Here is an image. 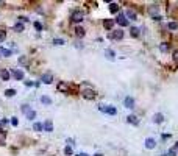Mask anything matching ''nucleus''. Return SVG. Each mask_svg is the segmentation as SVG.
Instances as JSON below:
<instances>
[{"label":"nucleus","mask_w":178,"mask_h":156,"mask_svg":"<svg viewBox=\"0 0 178 156\" xmlns=\"http://www.w3.org/2000/svg\"><path fill=\"white\" fill-rule=\"evenodd\" d=\"M83 19H84V14L80 9H77V11H74L70 14V21L74 22V24H80V22H83Z\"/></svg>","instance_id":"obj_1"},{"label":"nucleus","mask_w":178,"mask_h":156,"mask_svg":"<svg viewBox=\"0 0 178 156\" xmlns=\"http://www.w3.org/2000/svg\"><path fill=\"white\" fill-rule=\"evenodd\" d=\"M81 95H83V98H86V100H94V98L97 97L94 89H83V91H81Z\"/></svg>","instance_id":"obj_2"},{"label":"nucleus","mask_w":178,"mask_h":156,"mask_svg":"<svg viewBox=\"0 0 178 156\" xmlns=\"http://www.w3.org/2000/svg\"><path fill=\"white\" fill-rule=\"evenodd\" d=\"M58 92H62V94H67V92H70V86L67 84L66 81H59L58 86H56Z\"/></svg>","instance_id":"obj_3"},{"label":"nucleus","mask_w":178,"mask_h":156,"mask_svg":"<svg viewBox=\"0 0 178 156\" xmlns=\"http://www.w3.org/2000/svg\"><path fill=\"white\" fill-rule=\"evenodd\" d=\"M98 109H100L102 112H106V114H111V116H114V114L117 112L114 106H105V105H100V106H98Z\"/></svg>","instance_id":"obj_4"},{"label":"nucleus","mask_w":178,"mask_h":156,"mask_svg":"<svg viewBox=\"0 0 178 156\" xmlns=\"http://www.w3.org/2000/svg\"><path fill=\"white\" fill-rule=\"evenodd\" d=\"M116 22H117V24L120 25V27H128V19H127V16H125V14H122V13L117 16Z\"/></svg>","instance_id":"obj_5"},{"label":"nucleus","mask_w":178,"mask_h":156,"mask_svg":"<svg viewBox=\"0 0 178 156\" xmlns=\"http://www.w3.org/2000/svg\"><path fill=\"white\" fill-rule=\"evenodd\" d=\"M148 14L151 16V17H158L159 16V6H156V5H151L150 8H148Z\"/></svg>","instance_id":"obj_6"},{"label":"nucleus","mask_w":178,"mask_h":156,"mask_svg":"<svg viewBox=\"0 0 178 156\" xmlns=\"http://www.w3.org/2000/svg\"><path fill=\"white\" fill-rule=\"evenodd\" d=\"M42 127H44V131H47V133L53 131V123H52V120H45L44 123H42Z\"/></svg>","instance_id":"obj_7"},{"label":"nucleus","mask_w":178,"mask_h":156,"mask_svg":"<svg viewBox=\"0 0 178 156\" xmlns=\"http://www.w3.org/2000/svg\"><path fill=\"white\" fill-rule=\"evenodd\" d=\"M0 78H2L3 81H8V80L11 78V74H9L6 69H2V70H0Z\"/></svg>","instance_id":"obj_8"},{"label":"nucleus","mask_w":178,"mask_h":156,"mask_svg":"<svg viewBox=\"0 0 178 156\" xmlns=\"http://www.w3.org/2000/svg\"><path fill=\"white\" fill-rule=\"evenodd\" d=\"M110 38H111V39H117V41H119V39L124 38V31H120V30H117V31H113V33L110 35Z\"/></svg>","instance_id":"obj_9"},{"label":"nucleus","mask_w":178,"mask_h":156,"mask_svg":"<svg viewBox=\"0 0 178 156\" xmlns=\"http://www.w3.org/2000/svg\"><path fill=\"white\" fill-rule=\"evenodd\" d=\"M41 81L45 83V84H50V83L53 81V77H52V74H44L42 78H41Z\"/></svg>","instance_id":"obj_10"},{"label":"nucleus","mask_w":178,"mask_h":156,"mask_svg":"<svg viewBox=\"0 0 178 156\" xmlns=\"http://www.w3.org/2000/svg\"><path fill=\"white\" fill-rule=\"evenodd\" d=\"M125 108H128V109L134 108V100H133V97H127V98H125Z\"/></svg>","instance_id":"obj_11"},{"label":"nucleus","mask_w":178,"mask_h":156,"mask_svg":"<svg viewBox=\"0 0 178 156\" xmlns=\"http://www.w3.org/2000/svg\"><path fill=\"white\" fill-rule=\"evenodd\" d=\"M127 122H128V123H131V125H139V119H137L136 116H128Z\"/></svg>","instance_id":"obj_12"},{"label":"nucleus","mask_w":178,"mask_h":156,"mask_svg":"<svg viewBox=\"0 0 178 156\" xmlns=\"http://www.w3.org/2000/svg\"><path fill=\"white\" fill-rule=\"evenodd\" d=\"M155 145H156V142H155V139H151V137H148V139H145V147L147 148H155Z\"/></svg>","instance_id":"obj_13"},{"label":"nucleus","mask_w":178,"mask_h":156,"mask_svg":"<svg viewBox=\"0 0 178 156\" xmlns=\"http://www.w3.org/2000/svg\"><path fill=\"white\" fill-rule=\"evenodd\" d=\"M13 77H14L16 80H22L24 78V72L19 70V69H16V70H13Z\"/></svg>","instance_id":"obj_14"},{"label":"nucleus","mask_w":178,"mask_h":156,"mask_svg":"<svg viewBox=\"0 0 178 156\" xmlns=\"http://www.w3.org/2000/svg\"><path fill=\"white\" fill-rule=\"evenodd\" d=\"M114 22H116V21H113V19H106V21H103V27L106 30H110V28H113Z\"/></svg>","instance_id":"obj_15"},{"label":"nucleus","mask_w":178,"mask_h":156,"mask_svg":"<svg viewBox=\"0 0 178 156\" xmlns=\"http://www.w3.org/2000/svg\"><path fill=\"white\" fill-rule=\"evenodd\" d=\"M105 56H106L110 61H113V59H114V52L110 50V48H106V50H105Z\"/></svg>","instance_id":"obj_16"},{"label":"nucleus","mask_w":178,"mask_h":156,"mask_svg":"<svg viewBox=\"0 0 178 156\" xmlns=\"http://www.w3.org/2000/svg\"><path fill=\"white\" fill-rule=\"evenodd\" d=\"M119 9H120V6H119L117 3H110V11L111 13H119Z\"/></svg>","instance_id":"obj_17"},{"label":"nucleus","mask_w":178,"mask_h":156,"mask_svg":"<svg viewBox=\"0 0 178 156\" xmlns=\"http://www.w3.org/2000/svg\"><path fill=\"white\" fill-rule=\"evenodd\" d=\"M75 35H77L78 38H83V36H84V28H81V27H77V28H75Z\"/></svg>","instance_id":"obj_18"},{"label":"nucleus","mask_w":178,"mask_h":156,"mask_svg":"<svg viewBox=\"0 0 178 156\" xmlns=\"http://www.w3.org/2000/svg\"><path fill=\"white\" fill-rule=\"evenodd\" d=\"M163 120H164V116H163V114H155V117H153V122H155V123H161Z\"/></svg>","instance_id":"obj_19"},{"label":"nucleus","mask_w":178,"mask_h":156,"mask_svg":"<svg viewBox=\"0 0 178 156\" xmlns=\"http://www.w3.org/2000/svg\"><path fill=\"white\" fill-rule=\"evenodd\" d=\"M130 35H131V38H137V36H139V28L133 27V28L130 30Z\"/></svg>","instance_id":"obj_20"},{"label":"nucleus","mask_w":178,"mask_h":156,"mask_svg":"<svg viewBox=\"0 0 178 156\" xmlns=\"http://www.w3.org/2000/svg\"><path fill=\"white\" fill-rule=\"evenodd\" d=\"M127 17H130V19H133V21H136L137 14L133 11V9H128V11H127Z\"/></svg>","instance_id":"obj_21"},{"label":"nucleus","mask_w":178,"mask_h":156,"mask_svg":"<svg viewBox=\"0 0 178 156\" xmlns=\"http://www.w3.org/2000/svg\"><path fill=\"white\" fill-rule=\"evenodd\" d=\"M169 44H167V42H163V44H159V50L161 52H164V53H166V52H169Z\"/></svg>","instance_id":"obj_22"},{"label":"nucleus","mask_w":178,"mask_h":156,"mask_svg":"<svg viewBox=\"0 0 178 156\" xmlns=\"http://www.w3.org/2000/svg\"><path fill=\"white\" fill-rule=\"evenodd\" d=\"M41 102H42L44 105H50V103H52V98L47 97V95H42V97H41Z\"/></svg>","instance_id":"obj_23"},{"label":"nucleus","mask_w":178,"mask_h":156,"mask_svg":"<svg viewBox=\"0 0 178 156\" xmlns=\"http://www.w3.org/2000/svg\"><path fill=\"white\" fill-rule=\"evenodd\" d=\"M25 116H27V119H30V120H33V119L36 117V112L33 111V109H30V111H28V112H27V114H25Z\"/></svg>","instance_id":"obj_24"},{"label":"nucleus","mask_w":178,"mask_h":156,"mask_svg":"<svg viewBox=\"0 0 178 156\" xmlns=\"http://www.w3.org/2000/svg\"><path fill=\"white\" fill-rule=\"evenodd\" d=\"M5 95H6V97H14V95H16V91H14V89H6V91H5Z\"/></svg>","instance_id":"obj_25"},{"label":"nucleus","mask_w":178,"mask_h":156,"mask_svg":"<svg viewBox=\"0 0 178 156\" xmlns=\"http://www.w3.org/2000/svg\"><path fill=\"white\" fill-rule=\"evenodd\" d=\"M0 55H3V56H11V50H8V48H0Z\"/></svg>","instance_id":"obj_26"},{"label":"nucleus","mask_w":178,"mask_h":156,"mask_svg":"<svg viewBox=\"0 0 178 156\" xmlns=\"http://www.w3.org/2000/svg\"><path fill=\"white\" fill-rule=\"evenodd\" d=\"M14 31H17V33H21V31H24V25L19 22V24H16L14 25Z\"/></svg>","instance_id":"obj_27"},{"label":"nucleus","mask_w":178,"mask_h":156,"mask_svg":"<svg viewBox=\"0 0 178 156\" xmlns=\"http://www.w3.org/2000/svg\"><path fill=\"white\" fill-rule=\"evenodd\" d=\"M33 128H35V131H42V130H44L42 123H38V122H36V123H33Z\"/></svg>","instance_id":"obj_28"},{"label":"nucleus","mask_w":178,"mask_h":156,"mask_svg":"<svg viewBox=\"0 0 178 156\" xmlns=\"http://www.w3.org/2000/svg\"><path fill=\"white\" fill-rule=\"evenodd\" d=\"M64 153L67 155V156H72V153H74V150H72V147H70V145H67V147L64 148Z\"/></svg>","instance_id":"obj_29"},{"label":"nucleus","mask_w":178,"mask_h":156,"mask_svg":"<svg viewBox=\"0 0 178 156\" xmlns=\"http://www.w3.org/2000/svg\"><path fill=\"white\" fill-rule=\"evenodd\" d=\"M167 27H169V30H177L178 24H177V22H169V25H167Z\"/></svg>","instance_id":"obj_30"},{"label":"nucleus","mask_w":178,"mask_h":156,"mask_svg":"<svg viewBox=\"0 0 178 156\" xmlns=\"http://www.w3.org/2000/svg\"><path fill=\"white\" fill-rule=\"evenodd\" d=\"M5 38H6V31L0 30V42H2V41H5Z\"/></svg>","instance_id":"obj_31"},{"label":"nucleus","mask_w":178,"mask_h":156,"mask_svg":"<svg viewBox=\"0 0 178 156\" xmlns=\"http://www.w3.org/2000/svg\"><path fill=\"white\" fill-rule=\"evenodd\" d=\"M53 44H55V45H62V44H64V41H62V39H55Z\"/></svg>","instance_id":"obj_32"},{"label":"nucleus","mask_w":178,"mask_h":156,"mask_svg":"<svg viewBox=\"0 0 178 156\" xmlns=\"http://www.w3.org/2000/svg\"><path fill=\"white\" fill-rule=\"evenodd\" d=\"M28 111H30V106H28V105H24V106H22V112H24V114H27Z\"/></svg>","instance_id":"obj_33"},{"label":"nucleus","mask_w":178,"mask_h":156,"mask_svg":"<svg viewBox=\"0 0 178 156\" xmlns=\"http://www.w3.org/2000/svg\"><path fill=\"white\" fill-rule=\"evenodd\" d=\"M19 64H27V58H25V56H21V58H19Z\"/></svg>","instance_id":"obj_34"},{"label":"nucleus","mask_w":178,"mask_h":156,"mask_svg":"<svg viewBox=\"0 0 178 156\" xmlns=\"http://www.w3.org/2000/svg\"><path fill=\"white\" fill-rule=\"evenodd\" d=\"M167 155H169V156H175V155H177V148H172V150H169V151H167Z\"/></svg>","instance_id":"obj_35"},{"label":"nucleus","mask_w":178,"mask_h":156,"mask_svg":"<svg viewBox=\"0 0 178 156\" xmlns=\"http://www.w3.org/2000/svg\"><path fill=\"white\" fill-rule=\"evenodd\" d=\"M5 137H6L5 131H0V142H3V141H5Z\"/></svg>","instance_id":"obj_36"},{"label":"nucleus","mask_w":178,"mask_h":156,"mask_svg":"<svg viewBox=\"0 0 178 156\" xmlns=\"http://www.w3.org/2000/svg\"><path fill=\"white\" fill-rule=\"evenodd\" d=\"M11 123L14 125V127H17V123H19V120H17V117H13L11 119Z\"/></svg>","instance_id":"obj_37"},{"label":"nucleus","mask_w":178,"mask_h":156,"mask_svg":"<svg viewBox=\"0 0 178 156\" xmlns=\"http://www.w3.org/2000/svg\"><path fill=\"white\" fill-rule=\"evenodd\" d=\"M35 28L36 30H42V25L39 24V22H35Z\"/></svg>","instance_id":"obj_38"},{"label":"nucleus","mask_w":178,"mask_h":156,"mask_svg":"<svg viewBox=\"0 0 178 156\" xmlns=\"http://www.w3.org/2000/svg\"><path fill=\"white\" fill-rule=\"evenodd\" d=\"M173 59H175V61L178 62V50H175V52H173Z\"/></svg>","instance_id":"obj_39"},{"label":"nucleus","mask_w":178,"mask_h":156,"mask_svg":"<svg viewBox=\"0 0 178 156\" xmlns=\"http://www.w3.org/2000/svg\"><path fill=\"white\" fill-rule=\"evenodd\" d=\"M77 156H88L86 153H80V155H77Z\"/></svg>","instance_id":"obj_40"},{"label":"nucleus","mask_w":178,"mask_h":156,"mask_svg":"<svg viewBox=\"0 0 178 156\" xmlns=\"http://www.w3.org/2000/svg\"><path fill=\"white\" fill-rule=\"evenodd\" d=\"M175 148H177V150H178V142H177V144H175Z\"/></svg>","instance_id":"obj_41"},{"label":"nucleus","mask_w":178,"mask_h":156,"mask_svg":"<svg viewBox=\"0 0 178 156\" xmlns=\"http://www.w3.org/2000/svg\"><path fill=\"white\" fill-rule=\"evenodd\" d=\"M95 156H103V155H100V153H97V155H95Z\"/></svg>","instance_id":"obj_42"},{"label":"nucleus","mask_w":178,"mask_h":156,"mask_svg":"<svg viewBox=\"0 0 178 156\" xmlns=\"http://www.w3.org/2000/svg\"><path fill=\"white\" fill-rule=\"evenodd\" d=\"M163 156H169V155H167V153H166V155H163Z\"/></svg>","instance_id":"obj_43"}]
</instances>
